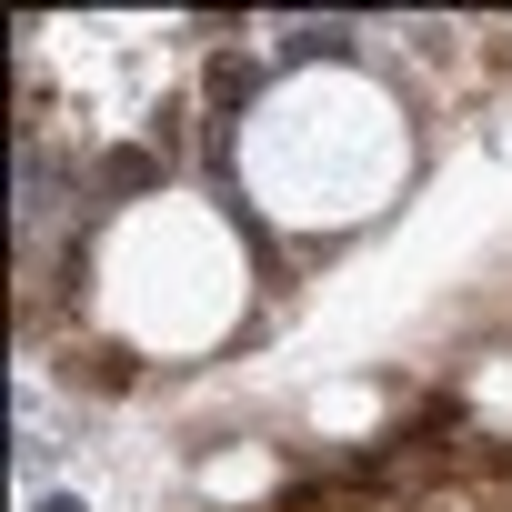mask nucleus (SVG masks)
Wrapping results in <instances>:
<instances>
[{
    "instance_id": "2",
    "label": "nucleus",
    "mask_w": 512,
    "mask_h": 512,
    "mask_svg": "<svg viewBox=\"0 0 512 512\" xmlns=\"http://www.w3.org/2000/svg\"><path fill=\"white\" fill-rule=\"evenodd\" d=\"M251 241L211 191H151L121 201L81 251V312L131 362H201L251 322Z\"/></svg>"
},
{
    "instance_id": "1",
    "label": "nucleus",
    "mask_w": 512,
    "mask_h": 512,
    "mask_svg": "<svg viewBox=\"0 0 512 512\" xmlns=\"http://www.w3.org/2000/svg\"><path fill=\"white\" fill-rule=\"evenodd\" d=\"M231 191L251 221H272L282 241H342L362 221H382L412 171H422V131L392 101V81H372L362 61H292L231 121Z\"/></svg>"
}]
</instances>
